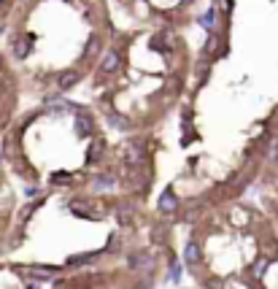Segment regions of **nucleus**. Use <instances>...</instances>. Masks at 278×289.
Segmentation results:
<instances>
[{
  "mask_svg": "<svg viewBox=\"0 0 278 289\" xmlns=\"http://www.w3.org/2000/svg\"><path fill=\"white\" fill-rule=\"evenodd\" d=\"M78 81H81V70H62V73L57 76V89L68 92L70 87H76Z\"/></svg>",
  "mask_w": 278,
  "mask_h": 289,
  "instance_id": "nucleus-1",
  "label": "nucleus"
}]
</instances>
